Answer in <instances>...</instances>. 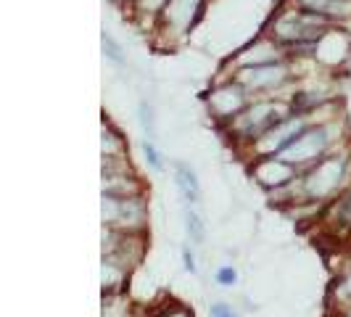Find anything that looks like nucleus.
<instances>
[{
	"instance_id": "f257e3e1",
	"label": "nucleus",
	"mask_w": 351,
	"mask_h": 317,
	"mask_svg": "<svg viewBox=\"0 0 351 317\" xmlns=\"http://www.w3.org/2000/svg\"><path fill=\"white\" fill-rule=\"evenodd\" d=\"M177 185H180V191L188 201H198V183H195V175L185 164H177Z\"/></svg>"
},
{
	"instance_id": "f03ea898",
	"label": "nucleus",
	"mask_w": 351,
	"mask_h": 317,
	"mask_svg": "<svg viewBox=\"0 0 351 317\" xmlns=\"http://www.w3.org/2000/svg\"><path fill=\"white\" fill-rule=\"evenodd\" d=\"M104 51H106V56L114 61V64H119V67H124V56H122V48L114 43V37H108V35H104Z\"/></svg>"
},
{
	"instance_id": "7ed1b4c3",
	"label": "nucleus",
	"mask_w": 351,
	"mask_h": 317,
	"mask_svg": "<svg viewBox=\"0 0 351 317\" xmlns=\"http://www.w3.org/2000/svg\"><path fill=\"white\" fill-rule=\"evenodd\" d=\"M141 122H143V127L154 135V111H151V106L145 104V101L141 104Z\"/></svg>"
},
{
	"instance_id": "20e7f679",
	"label": "nucleus",
	"mask_w": 351,
	"mask_h": 317,
	"mask_svg": "<svg viewBox=\"0 0 351 317\" xmlns=\"http://www.w3.org/2000/svg\"><path fill=\"white\" fill-rule=\"evenodd\" d=\"M188 230L193 233L195 244H201V241H204V228H201V222H198V217H195V214H191V217H188Z\"/></svg>"
},
{
	"instance_id": "39448f33",
	"label": "nucleus",
	"mask_w": 351,
	"mask_h": 317,
	"mask_svg": "<svg viewBox=\"0 0 351 317\" xmlns=\"http://www.w3.org/2000/svg\"><path fill=\"white\" fill-rule=\"evenodd\" d=\"M143 148H145V156H148V161H151V164H154V167H161V158H158V154H156V148H154V145H151V143L145 141V145H143Z\"/></svg>"
},
{
	"instance_id": "423d86ee",
	"label": "nucleus",
	"mask_w": 351,
	"mask_h": 317,
	"mask_svg": "<svg viewBox=\"0 0 351 317\" xmlns=\"http://www.w3.org/2000/svg\"><path fill=\"white\" fill-rule=\"evenodd\" d=\"M211 317H235L230 312L228 307H222V304H217V307H211Z\"/></svg>"
},
{
	"instance_id": "0eeeda50",
	"label": "nucleus",
	"mask_w": 351,
	"mask_h": 317,
	"mask_svg": "<svg viewBox=\"0 0 351 317\" xmlns=\"http://www.w3.org/2000/svg\"><path fill=\"white\" fill-rule=\"evenodd\" d=\"M219 281L232 283V281H235V272H232V270H219Z\"/></svg>"
}]
</instances>
